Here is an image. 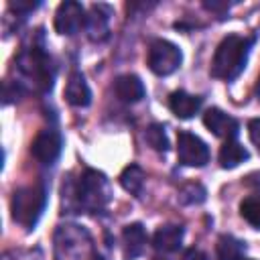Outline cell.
Returning a JSON list of instances; mask_svg holds the SVG:
<instances>
[{"instance_id": "ac0fdd59", "label": "cell", "mask_w": 260, "mask_h": 260, "mask_svg": "<svg viewBox=\"0 0 260 260\" xmlns=\"http://www.w3.org/2000/svg\"><path fill=\"white\" fill-rule=\"evenodd\" d=\"M215 252H217V260H252V258L244 256V252H246L244 242H240L232 236H221L217 240Z\"/></svg>"}, {"instance_id": "ffe728a7", "label": "cell", "mask_w": 260, "mask_h": 260, "mask_svg": "<svg viewBox=\"0 0 260 260\" xmlns=\"http://www.w3.org/2000/svg\"><path fill=\"white\" fill-rule=\"evenodd\" d=\"M205 197H207V191H205V187H203L201 183H197V181L185 183V185L179 189V193H177V199H179L181 205H199V203L205 201Z\"/></svg>"}, {"instance_id": "6da1fadb", "label": "cell", "mask_w": 260, "mask_h": 260, "mask_svg": "<svg viewBox=\"0 0 260 260\" xmlns=\"http://www.w3.org/2000/svg\"><path fill=\"white\" fill-rule=\"evenodd\" d=\"M112 201V187L102 171L85 169L75 183L63 185V209L71 213H100Z\"/></svg>"}, {"instance_id": "cb8c5ba5", "label": "cell", "mask_w": 260, "mask_h": 260, "mask_svg": "<svg viewBox=\"0 0 260 260\" xmlns=\"http://www.w3.org/2000/svg\"><path fill=\"white\" fill-rule=\"evenodd\" d=\"M39 6H41V2H24V0L10 2V8H12V10H16V14H22V18H24V14L32 12V10H35V8H39Z\"/></svg>"}, {"instance_id": "3957f363", "label": "cell", "mask_w": 260, "mask_h": 260, "mask_svg": "<svg viewBox=\"0 0 260 260\" xmlns=\"http://www.w3.org/2000/svg\"><path fill=\"white\" fill-rule=\"evenodd\" d=\"M254 45V37H242V35H228L217 45L209 73L215 79L234 81L246 67L250 49Z\"/></svg>"}, {"instance_id": "d4e9b609", "label": "cell", "mask_w": 260, "mask_h": 260, "mask_svg": "<svg viewBox=\"0 0 260 260\" xmlns=\"http://www.w3.org/2000/svg\"><path fill=\"white\" fill-rule=\"evenodd\" d=\"M248 134H250L252 144H254L256 150L260 152V118H254V120L248 122Z\"/></svg>"}, {"instance_id": "277c9868", "label": "cell", "mask_w": 260, "mask_h": 260, "mask_svg": "<svg viewBox=\"0 0 260 260\" xmlns=\"http://www.w3.org/2000/svg\"><path fill=\"white\" fill-rule=\"evenodd\" d=\"M93 238L79 223H61L53 234V260H95Z\"/></svg>"}, {"instance_id": "2e32d148", "label": "cell", "mask_w": 260, "mask_h": 260, "mask_svg": "<svg viewBox=\"0 0 260 260\" xmlns=\"http://www.w3.org/2000/svg\"><path fill=\"white\" fill-rule=\"evenodd\" d=\"M203 106V98L199 95H193V93H187V91H173L171 98H169V108L171 112L181 118V120H189L193 118Z\"/></svg>"}, {"instance_id": "484cf974", "label": "cell", "mask_w": 260, "mask_h": 260, "mask_svg": "<svg viewBox=\"0 0 260 260\" xmlns=\"http://www.w3.org/2000/svg\"><path fill=\"white\" fill-rule=\"evenodd\" d=\"M181 260H207V256L201 250H197V248H189V250L183 252Z\"/></svg>"}, {"instance_id": "83f0119b", "label": "cell", "mask_w": 260, "mask_h": 260, "mask_svg": "<svg viewBox=\"0 0 260 260\" xmlns=\"http://www.w3.org/2000/svg\"><path fill=\"white\" fill-rule=\"evenodd\" d=\"M256 98H258V102H260V79H258V83H256Z\"/></svg>"}, {"instance_id": "8992f818", "label": "cell", "mask_w": 260, "mask_h": 260, "mask_svg": "<svg viewBox=\"0 0 260 260\" xmlns=\"http://www.w3.org/2000/svg\"><path fill=\"white\" fill-rule=\"evenodd\" d=\"M146 63H148V69L154 73V75H171L175 73L181 63H183V53L181 49L167 41V39H154L150 45H148V55H146Z\"/></svg>"}, {"instance_id": "e0dca14e", "label": "cell", "mask_w": 260, "mask_h": 260, "mask_svg": "<svg viewBox=\"0 0 260 260\" xmlns=\"http://www.w3.org/2000/svg\"><path fill=\"white\" fill-rule=\"evenodd\" d=\"M248 150L238 142V140H225L223 146L219 148V154H217V160L223 169H236L240 162L248 160Z\"/></svg>"}, {"instance_id": "9c48e42d", "label": "cell", "mask_w": 260, "mask_h": 260, "mask_svg": "<svg viewBox=\"0 0 260 260\" xmlns=\"http://www.w3.org/2000/svg\"><path fill=\"white\" fill-rule=\"evenodd\" d=\"M61 148H63V138H61L59 130H55V128H43L35 136V140L30 144V154L41 165H53L59 158Z\"/></svg>"}, {"instance_id": "7c38bea8", "label": "cell", "mask_w": 260, "mask_h": 260, "mask_svg": "<svg viewBox=\"0 0 260 260\" xmlns=\"http://www.w3.org/2000/svg\"><path fill=\"white\" fill-rule=\"evenodd\" d=\"M114 93L120 102L124 104H136L144 98L146 89H144V83L138 75L134 73H124V75H118L116 81H114Z\"/></svg>"}, {"instance_id": "ba28073f", "label": "cell", "mask_w": 260, "mask_h": 260, "mask_svg": "<svg viewBox=\"0 0 260 260\" xmlns=\"http://www.w3.org/2000/svg\"><path fill=\"white\" fill-rule=\"evenodd\" d=\"M85 16L87 14H85L83 4L73 2V0L61 2L57 6V12H55V30L59 35L73 37L81 28H85Z\"/></svg>"}, {"instance_id": "5bb4252c", "label": "cell", "mask_w": 260, "mask_h": 260, "mask_svg": "<svg viewBox=\"0 0 260 260\" xmlns=\"http://www.w3.org/2000/svg\"><path fill=\"white\" fill-rule=\"evenodd\" d=\"M65 100L73 108H87L91 104V89L79 71H73L65 83Z\"/></svg>"}, {"instance_id": "9a60e30c", "label": "cell", "mask_w": 260, "mask_h": 260, "mask_svg": "<svg viewBox=\"0 0 260 260\" xmlns=\"http://www.w3.org/2000/svg\"><path fill=\"white\" fill-rule=\"evenodd\" d=\"M183 236H185V230L181 225H175V223H167V225H160L154 236H152V246L154 250L158 252H165V254H171V252H177L183 244Z\"/></svg>"}, {"instance_id": "603a6c76", "label": "cell", "mask_w": 260, "mask_h": 260, "mask_svg": "<svg viewBox=\"0 0 260 260\" xmlns=\"http://www.w3.org/2000/svg\"><path fill=\"white\" fill-rule=\"evenodd\" d=\"M2 260H43L39 248H12L2 254Z\"/></svg>"}, {"instance_id": "7a4b0ae2", "label": "cell", "mask_w": 260, "mask_h": 260, "mask_svg": "<svg viewBox=\"0 0 260 260\" xmlns=\"http://www.w3.org/2000/svg\"><path fill=\"white\" fill-rule=\"evenodd\" d=\"M14 73H16V83L24 91L47 93L51 91L55 81L53 59L39 43H32L18 53L14 61Z\"/></svg>"}, {"instance_id": "4fadbf2b", "label": "cell", "mask_w": 260, "mask_h": 260, "mask_svg": "<svg viewBox=\"0 0 260 260\" xmlns=\"http://www.w3.org/2000/svg\"><path fill=\"white\" fill-rule=\"evenodd\" d=\"M146 246V232L144 225L134 221L124 225L122 230V252H124V260H136Z\"/></svg>"}, {"instance_id": "4316f807", "label": "cell", "mask_w": 260, "mask_h": 260, "mask_svg": "<svg viewBox=\"0 0 260 260\" xmlns=\"http://www.w3.org/2000/svg\"><path fill=\"white\" fill-rule=\"evenodd\" d=\"M207 10H215V12H219V10H228L230 8V4H219V2H205L203 4Z\"/></svg>"}, {"instance_id": "7402d4cb", "label": "cell", "mask_w": 260, "mask_h": 260, "mask_svg": "<svg viewBox=\"0 0 260 260\" xmlns=\"http://www.w3.org/2000/svg\"><path fill=\"white\" fill-rule=\"evenodd\" d=\"M240 213L252 228L260 230V197H246L240 203Z\"/></svg>"}, {"instance_id": "8fae6325", "label": "cell", "mask_w": 260, "mask_h": 260, "mask_svg": "<svg viewBox=\"0 0 260 260\" xmlns=\"http://www.w3.org/2000/svg\"><path fill=\"white\" fill-rule=\"evenodd\" d=\"M203 124L209 132H213L217 138H225V140H236L240 124L236 118H232L230 114H225L219 108H209L203 114Z\"/></svg>"}, {"instance_id": "30bf717a", "label": "cell", "mask_w": 260, "mask_h": 260, "mask_svg": "<svg viewBox=\"0 0 260 260\" xmlns=\"http://www.w3.org/2000/svg\"><path fill=\"white\" fill-rule=\"evenodd\" d=\"M110 6L106 4H91L85 16V35L93 43H102L110 35Z\"/></svg>"}, {"instance_id": "52a82bcc", "label": "cell", "mask_w": 260, "mask_h": 260, "mask_svg": "<svg viewBox=\"0 0 260 260\" xmlns=\"http://www.w3.org/2000/svg\"><path fill=\"white\" fill-rule=\"evenodd\" d=\"M177 156L185 167H203L209 160V148L197 134L181 130L177 134Z\"/></svg>"}, {"instance_id": "d6986e66", "label": "cell", "mask_w": 260, "mask_h": 260, "mask_svg": "<svg viewBox=\"0 0 260 260\" xmlns=\"http://www.w3.org/2000/svg\"><path fill=\"white\" fill-rule=\"evenodd\" d=\"M120 185L130 193V195H140L142 193V189H144V179H146V175H144V171L138 167V165H128L122 173H120Z\"/></svg>"}, {"instance_id": "44dd1931", "label": "cell", "mask_w": 260, "mask_h": 260, "mask_svg": "<svg viewBox=\"0 0 260 260\" xmlns=\"http://www.w3.org/2000/svg\"><path fill=\"white\" fill-rule=\"evenodd\" d=\"M144 140L156 152H167L169 150V138H167V130H165L162 124H150L144 130Z\"/></svg>"}, {"instance_id": "5b68a950", "label": "cell", "mask_w": 260, "mask_h": 260, "mask_svg": "<svg viewBox=\"0 0 260 260\" xmlns=\"http://www.w3.org/2000/svg\"><path fill=\"white\" fill-rule=\"evenodd\" d=\"M47 205V189L43 185H28L14 191L10 199L12 219L24 230H35Z\"/></svg>"}]
</instances>
